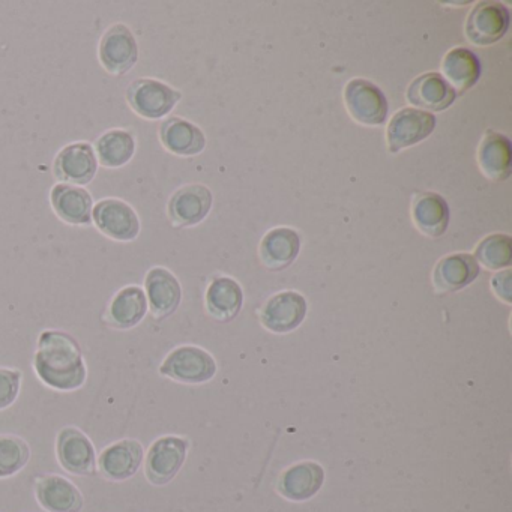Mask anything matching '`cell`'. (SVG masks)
Wrapping results in <instances>:
<instances>
[{
	"instance_id": "1",
	"label": "cell",
	"mask_w": 512,
	"mask_h": 512,
	"mask_svg": "<svg viewBox=\"0 0 512 512\" xmlns=\"http://www.w3.org/2000/svg\"><path fill=\"white\" fill-rule=\"evenodd\" d=\"M34 371L47 388L55 391H77L88 380L82 346L76 337L59 329H46L38 337Z\"/></svg>"
},
{
	"instance_id": "2",
	"label": "cell",
	"mask_w": 512,
	"mask_h": 512,
	"mask_svg": "<svg viewBox=\"0 0 512 512\" xmlns=\"http://www.w3.org/2000/svg\"><path fill=\"white\" fill-rule=\"evenodd\" d=\"M181 98L178 89L152 77H139L125 89L128 107L146 121L167 118Z\"/></svg>"
},
{
	"instance_id": "3",
	"label": "cell",
	"mask_w": 512,
	"mask_h": 512,
	"mask_svg": "<svg viewBox=\"0 0 512 512\" xmlns=\"http://www.w3.org/2000/svg\"><path fill=\"white\" fill-rule=\"evenodd\" d=\"M139 58V43L130 26L113 23L101 35L98 61L106 73L116 77L125 76L136 67Z\"/></svg>"
},
{
	"instance_id": "4",
	"label": "cell",
	"mask_w": 512,
	"mask_h": 512,
	"mask_svg": "<svg viewBox=\"0 0 512 512\" xmlns=\"http://www.w3.org/2000/svg\"><path fill=\"white\" fill-rule=\"evenodd\" d=\"M92 223L101 235L116 242L136 241L142 232L136 209L118 197L98 200L92 211Z\"/></svg>"
},
{
	"instance_id": "5",
	"label": "cell",
	"mask_w": 512,
	"mask_h": 512,
	"mask_svg": "<svg viewBox=\"0 0 512 512\" xmlns=\"http://www.w3.org/2000/svg\"><path fill=\"white\" fill-rule=\"evenodd\" d=\"M161 376L184 385H200L214 379L217 362L206 350L197 346L173 349L158 368Z\"/></svg>"
},
{
	"instance_id": "6",
	"label": "cell",
	"mask_w": 512,
	"mask_h": 512,
	"mask_svg": "<svg viewBox=\"0 0 512 512\" xmlns=\"http://www.w3.org/2000/svg\"><path fill=\"white\" fill-rule=\"evenodd\" d=\"M188 448L190 442L181 436H163L155 440L146 452V479L158 487L172 482L184 466Z\"/></svg>"
},
{
	"instance_id": "7",
	"label": "cell",
	"mask_w": 512,
	"mask_h": 512,
	"mask_svg": "<svg viewBox=\"0 0 512 512\" xmlns=\"http://www.w3.org/2000/svg\"><path fill=\"white\" fill-rule=\"evenodd\" d=\"M56 458L65 472L76 476H94L97 473V451L85 431L68 425L56 436Z\"/></svg>"
},
{
	"instance_id": "8",
	"label": "cell",
	"mask_w": 512,
	"mask_h": 512,
	"mask_svg": "<svg viewBox=\"0 0 512 512\" xmlns=\"http://www.w3.org/2000/svg\"><path fill=\"white\" fill-rule=\"evenodd\" d=\"M98 167L100 164L91 143L74 142L59 149L52 172L61 184L86 187L94 181Z\"/></svg>"
},
{
	"instance_id": "9",
	"label": "cell",
	"mask_w": 512,
	"mask_h": 512,
	"mask_svg": "<svg viewBox=\"0 0 512 512\" xmlns=\"http://www.w3.org/2000/svg\"><path fill=\"white\" fill-rule=\"evenodd\" d=\"M344 103L350 116L367 127L383 125L388 118V101L385 94L368 80H350L344 89Z\"/></svg>"
},
{
	"instance_id": "10",
	"label": "cell",
	"mask_w": 512,
	"mask_h": 512,
	"mask_svg": "<svg viewBox=\"0 0 512 512\" xmlns=\"http://www.w3.org/2000/svg\"><path fill=\"white\" fill-rule=\"evenodd\" d=\"M145 461V448L137 439H121L107 445L97 458V469L107 481L133 478Z\"/></svg>"
},
{
	"instance_id": "11",
	"label": "cell",
	"mask_w": 512,
	"mask_h": 512,
	"mask_svg": "<svg viewBox=\"0 0 512 512\" xmlns=\"http://www.w3.org/2000/svg\"><path fill=\"white\" fill-rule=\"evenodd\" d=\"M509 10L499 2H479L470 11L466 22V37L475 46L499 43L509 28Z\"/></svg>"
},
{
	"instance_id": "12",
	"label": "cell",
	"mask_w": 512,
	"mask_h": 512,
	"mask_svg": "<svg viewBox=\"0 0 512 512\" xmlns=\"http://www.w3.org/2000/svg\"><path fill=\"white\" fill-rule=\"evenodd\" d=\"M436 128V118L418 109H403L392 116L386 128V143L391 154L424 142Z\"/></svg>"
},
{
	"instance_id": "13",
	"label": "cell",
	"mask_w": 512,
	"mask_h": 512,
	"mask_svg": "<svg viewBox=\"0 0 512 512\" xmlns=\"http://www.w3.org/2000/svg\"><path fill=\"white\" fill-rule=\"evenodd\" d=\"M146 301L152 319L164 320L173 316L182 301V287L178 278L164 266H154L145 275Z\"/></svg>"
},
{
	"instance_id": "14",
	"label": "cell",
	"mask_w": 512,
	"mask_h": 512,
	"mask_svg": "<svg viewBox=\"0 0 512 512\" xmlns=\"http://www.w3.org/2000/svg\"><path fill=\"white\" fill-rule=\"evenodd\" d=\"M35 497L47 512H82L85 497L70 479L56 473H44L34 482Z\"/></svg>"
},
{
	"instance_id": "15",
	"label": "cell",
	"mask_w": 512,
	"mask_h": 512,
	"mask_svg": "<svg viewBox=\"0 0 512 512\" xmlns=\"http://www.w3.org/2000/svg\"><path fill=\"white\" fill-rule=\"evenodd\" d=\"M212 200L214 197L206 185H185L170 196L167 215L175 227L197 226L211 212Z\"/></svg>"
},
{
	"instance_id": "16",
	"label": "cell",
	"mask_w": 512,
	"mask_h": 512,
	"mask_svg": "<svg viewBox=\"0 0 512 512\" xmlns=\"http://www.w3.org/2000/svg\"><path fill=\"white\" fill-rule=\"evenodd\" d=\"M148 313V301L143 287L128 284L110 299L103 314V322L109 328L128 331L139 326Z\"/></svg>"
},
{
	"instance_id": "17",
	"label": "cell",
	"mask_w": 512,
	"mask_h": 512,
	"mask_svg": "<svg viewBox=\"0 0 512 512\" xmlns=\"http://www.w3.org/2000/svg\"><path fill=\"white\" fill-rule=\"evenodd\" d=\"M308 305L298 292H281L272 296L260 313V322L268 331L287 334L295 331L307 316Z\"/></svg>"
},
{
	"instance_id": "18",
	"label": "cell",
	"mask_w": 512,
	"mask_h": 512,
	"mask_svg": "<svg viewBox=\"0 0 512 512\" xmlns=\"http://www.w3.org/2000/svg\"><path fill=\"white\" fill-rule=\"evenodd\" d=\"M50 205L59 220L70 226H91L94 197L88 188L58 184L50 190Z\"/></svg>"
},
{
	"instance_id": "19",
	"label": "cell",
	"mask_w": 512,
	"mask_h": 512,
	"mask_svg": "<svg viewBox=\"0 0 512 512\" xmlns=\"http://www.w3.org/2000/svg\"><path fill=\"white\" fill-rule=\"evenodd\" d=\"M161 145L170 154L178 157H196L202 154L206 146V137L193 122L170 116L161 122L158 130Z\"/></svg>"
},
{
	"instance_id": "20",
	"label": "cell",
	"mask_w": 512,
	"mask_h": 512,
	"mask_svg": "<svg viewBox=\"0 0 512 512\" xmlns=\"http://www.w3.org/2000/svg\"><path fill=\"white\" fill-rule=\"evenodd\" d=\"M406 97L416 109L430 113L449 109L457 94L439 73H427L410 83Z\"/></svg>"
},
{
	"instance_id": "21",
	"label": "cell",
	"mask_w": 512,
	"mask_h": 512,
	"mask_svg": "<svg viewBox=\"0 0 512 512\" xmlns=\"http://www.w3.org/2000/svg\"><path fill=\"white\" fill-rule=\"evenodd\" d=\"M92 148L100 166L121 169L136 155L137 137L127 128H110L95 139Z\"/></svg>"
},
{
	"instance_id": "22",
	"label": "cell",
	"mask_w": 512,
	"mask_h": 512,
	"mask_svg": "<svg viewBox=\"0 0 512 512\" xmlns=\"http://www.w3.org/2000/svg\"><path fill=\"white\" fill-rule=\"evenodd\" d=\"M478 164L485 178L503 182L509 179L512 170V148L508 137L488 130L482 137L478 149Z\"/></svg>"
},
{
	"instance_id": "23",
	"label": "cell",
	"mask_w": 512,
	"mask_h": 512,
	"mask_svg": "<svg viewBox=\"0 0 512 512\" xmlns=\"http://www.w3.org/2000/svg\"><path fill=\"white\" fill-rule=\"evenodd\" d=\"M479 265L470 254H451L443 257L433 271V284L437 292L451 293L464 289L476 280Z\"/></svg>"
},
{
	"instance_id": "24",
	"label": "cell",
	"mask_w": 512,
	"mask_h": 512,
	"mask_svg": "<svg viewBox=\"0 0 512 512\" xmlns=\"http://www.w3.org/2000/svg\"><path fill=\"white\" fill-rule=\"evenodd\" d=\"M325 472L320 464L313 461L295 464L281 475L278 491L281 496L293 502L311 499L322 488Z\"/></svg>"
},
{
	"instance_id": "25",
	"label": "cell",
	"mask_w": 512,
	"mask_h": 512,
	"mask_svg": "<svg viewBox=\"0 0 512 512\" xmlns=\"http://www.w3.org/2000/svg\"><path fill=\"white\" fill-rule=\"evenodd\" d=\"M301 250L298 232L289 227H278L266 233L260 244V259L271 271L289 268Z\"/></svg>"
},
{
	"instance_id": "26",
	"label": "cell",
	"mask_w": 512,
	"mask_h": 512,
	"mask_svg": "<svg viewBox=\"0 0 512 512\" xmlns=\"http://www.w3.org/2000/svg\"><path fill=\"white\" fill-rule=\"evenodd\" d=\"M440 76L454 89L455 94H466L481 77V62L469 49L455 47L443 58Z\"/></svg>"
},
{
	"instance_id": "27",
	"label": "cell",
	"mask_w": 512,
	"mask_h": 512,
	"mask_svg": "<svg viewBox=\"0 0 512 512\" xmlns=\"http://www.w3.org/2000/svg\"><path fill=\"white\" fill-rule=\"evenodd\" d=\"M412 218L419 232L439 238L449 226V206L436 193L418 194L412 203Z\"/></svg>"
},
{
	"instance_id": "28",
	"label": "cell",
	"mask_w": 512,
	"mask_h": 512,
	"mask_svg": "<svg viewBox=\"0 0 512 512\" xmlns=\"http://www.w3.org/2000/svg\"><path fill=\"white\" fill-rule=\"evenodd\" d=\"M242 302L244 293L241 286L232 278H215L206 290V311L218 322H230L235 319L241 311Z\"/></svg>"
},
{
	"instance_id": "29",
	"label": "cell",
	"mask_w": 512,
	"mask_h": 512,
	"mask_svg": "<svg viewBox=\"0 0 512 512\" xmlns=\"http://www.w3.org/2000/svg\"><path fill=\"white\" fill-rule=\"evenodd\" d=\"M31 460V446L16 434H0V478H10Z\"/></svg>"
},
{
	"instance_id": "30",
	"label": "cell",
	"mask_w": 512,
	"mask_h": 512,
	"mask_svg": "<svg viewBox=\"0 0 512 512\" xmlns=\"http://www.w3.org/2000/svg\"><path fill=\"white\" fill-rule=\"evenodd\" d=\"M476 262L490 271L508 268L512 262V239L508 235L487 236L479 242L475 251Z\"/></svg>"
},
{
	"instance_id": "31",
	"label": "cell",
	"mask_w": 512,
	"mask_h": 512,
	"mask_svg": "<svg viewBox=\"0 0 512 512\" xmlns=\"http://www.w3.org/2000/svg\"><path fill=\"white\" fill-rule=\"evenodd\" d=\"M23 373L19 368L0 367V410L16 403L22 389Z\"/></svg>"
},
{
	"instance_id": "32",
	"label": "cell",
	"mask_w": 512,
	"mask_h": 512,
	"mask_svg": "<svg viewBox=\"0 0 512 512\" xmlns=\"http://www.w3.org/2000/svg\"><path fill=\"white\" fill-rule=\"evenodd\" d=\"M511 281L512 275L509 269L494 275L493 280H491V287H493L497 298L502 299L506 304H511L512 301Z\"/></svg>"
}]
</instances>
